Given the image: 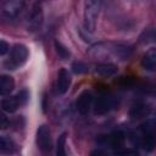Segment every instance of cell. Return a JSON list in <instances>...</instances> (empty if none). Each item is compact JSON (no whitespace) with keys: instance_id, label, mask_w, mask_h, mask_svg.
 <instances>
[{"instance_id":"44dd1931","label":"cell","mask_w":156,"mask_h":156,"mask_svg":"<svg viewBox=\"0 0 156 156\" xmlns=\"http://www.w3.org/2000/svg\"><path fill=\"white\" fill-rule=\"evenodd\" d=\"M9 49H10V46H9L7 41H5V40L0 39V56L5 55V54L9 51Z\"/></svg>"},{"instance_id":"8fae6325","label":"cell","mask_w":156,"mask_h":156,"mask_svg":"<svg viewBox=\"0 0 156 156\" xmlns=\"http://www.w3.org/2000/svg\"><path fill=\"white\" fill-rule=\"evenodd\" d=\"M117 71H118V68L113 63H100V65H96V67H95V72L99 76L105 77V78L115 76L117 73Z\"/></svg>"},{"instance_id":"8992f818","label":"cell","mask_w":156,"mask_h":156,"mask_svg":"<svg viewBox=\"0 0 156 156\" xmlns=\"http://www.w3.org/2000/svg\"><path fill=\"white\" fill-rule=\"evenodd\" d=\"M35 141H37V145H38V147L41 152L46 154L51 150L52 140H51V133H50L49 127H46L45 124H41V126L38 127Z\"/></svg>"},{"instance_id":"9c48e42d","label":"cell","mask_w":156,"mask_h":156,"mask_svg":"<svg viewBox=\"0 0 156 156\" xmlns=\"http://www.w3.org/2000/svg\"><path fill=\"white\" fill-rule=\"evenodd\" d=\"M41 20H43V12L40 4H34L33 9L28 15V28H30L32 30L37 29L41 23Z\"/></svg>"},{"instance_id":"5bb4252c","label":"cell","mask_w":156,"mask_h":156,"mask_svg":"<svg viewBox=\"0 0 156 156\" xmlns=\"http://www.w3.org/2000/svg\"><path fill=\"white\" fill-rule=\"evenodd\" d=\"M15 88V80L11 76H0V95H9Z\"/></svg>"},{"instance_id":"52a82bcc","label":"cell","mask_w":156,"mask_h":156,"mask_svg":"<svg viewBox=\"0 0 156 156\" xmlns=\"http://www.w3.org/2000/svg\"><path fill=\"white\" fill-rule=\"evenodd\" d=\"M91 102H93V94L90 90L85 89L78 95L76 101V108L80 115H87L90 110Z\"/></svg>"},{"instance_id":"4fadbf2b","label":"cell","mask_w":156,"mask_h":156,"mask_svg":"<svg viewBox=\"0 0 156 156\" xmlns=\"http://www.w3.org/2000/svg\"><path fill=\"white\" fill-rule=\"evenodd\" d=\"M141 65L147 71H155L156 69V49H150L141 60Z\"/></svg>"},{"instance_id":"7c38bea8","label":"cell","mask_w":156,"mask_h":156,"mask_svg":"<svg viewBox=\"0 0 156 156\" xmlns=\"http://www.w3.org/2000/svg\"><path fill=\"white\" fill-rule=\"evenodd\" d=\"M23 5H24V4H23L22 1H10V2H6L5 6H4L2 12H4L7 17L13 18V17H16V16L21 12Z\"/></svg>"},{"instance_id":"7a4b0ae2","label":"cell","mask_w":156,"mask_h":156,"mask_svg":"<svg viewBox=\"0 0 156 156\" xmlns=\"http://www.w3.org/2000/svg\"><path fill=\"white\" fill-rule=\"evenodd\" d=\"M28 57V49L23 44H16L11 49V54L9 60L5 62V66L7 69H16L21 65L26 62Z\"/></svg>"},{"instance_id":"ffe728a7","label":"cell","mask_w":156,"mask_h":156,"mask_svg":"<svg viewBox=\"0 0 156 156\" xmlns=\"http://www.w3.org/2000/svg\"><path fill=\"white\" fill-rule=\"evenodd\" d=\"M9 124H10L9 118H7L4 113H1V112H0V130L6 129V128L9 127Z\"/></svg>"},{"instance_id":"7402d4cb","label":"cell","mask_w":156,"mask_h":156,"mask_svg":"<svg viewBox=\"0 0 156 156\" xmlns=\"http://www.w3.org/2000/svg\"><path fill=\"white\" fill-rule=\"evenodd\" d=\"M90 156H107V154L101 149H95L90 152Z\"/></svg>"},{"instance_id":"e0dca14e","label":"cell","mask_w":156,"mask_h":156,"mask_svg":"<svg viewBox=\"0 0 156 156\" xmlns=\"http://www.w3.org/2000/svg\"><path fill=\"white\" fill-rule=\"evenodd\" d=\"M55 49H56V52H57V55H58V57H60L61 60H67V58L71 56L69 50H68L62 43H60L58 40L55 41Z\"/></svg>"},{"instance_id":"9a60e30c","label":"cell","mask_w":156,"mask_h":156,"mask_svg":"<svg viewBox=\"0 0 156 156\" xmlns=\"http://www.w3.org/2000/svg\"><path fill=\"white\" fill-rule=\"evenodd\" d=\"M149 112H150L149 106H146L144 104H136L130 108L129 115L132 118H140V117H144L145 115H147Z\"/></svg>"},{"instance_id":"ba28073f","label":"cell","mask_w":156,"mask_h":156,"mask_svg":"<svg viewBox=\"0 0 156 156\" xmlns=\"http://www.w3.org/2000/svg\"><path fill=\"white\" fill-rule=\"evenodd\" d=\"M71 85V74L66 68H61L57 73V79H56V91L58 94H65L69 89Z\"/></svg>"},{"instance_id":"6da1fadb","label":"cell","mask_w":156,"mask_h":156,"mask_svg":"<svg viewBox=\"0 0 156 156\" xmlns=\"http://www.w3.org/2000/svg\"><path fill=\"white\" fill-rule=\"evenodd\" d=\"M90 54L95 57H115L118 60H128L133 54V48L119 43H100L91 48Z\"/></svg>"},{"instance_id":"ac0fdd59","label":"cell","mask_w":156,"mask_h":156,"mask_svg":"<svg viewBox=\"0 0 156 156\" xmlns=\"http://www.w3.org/2000/svg\"><path fill=\"white\" fill-rule=\"evenodd\" d=\"M72 71L76 74H83L88 72V66L83 61H74L72 63Z\"/></svg>"},{"instance_id":"2e32d148","label":"cell","mask_w":156,"mask_h":156,"mask_svg":"<svg viewBox=\"0 0 156 156\" xmlns=\"http://www.w3.org/2000/svg\"><path fill=\"white\" fill-rule=\"evenodd\" d=\"M124 140H126V135H124V133H122V132H115L113 134H111V135L108 136V143H110V145H111L112 147H115V149L121 147V146L124 144Z\"/></svg>"},{"instance_id":"277c9868","label":"cell","mask_w":156,"mask_h":156,"mask_svg":"<svg viewBox=\"0 0 156 156\" xmlns=\"http://www.w3.org/2000/svg\"><path fill=\"white\" fill-rule=\"evenodd\" d=\"M28 99H29V93L27 90H21L17 95L4 99L1 101V107H2L4 111L12 113V112L17 111L18 107L26 105L27 101H28Z\"/></svg>"},{"instance_id":"5b68a950","label":"cell","mask_w":156,"mask_h":156,"mask_svg":"<svg viewBox=\"0 0 156 156\" xmlns=\"http://www.w3.org/2000/svg\"><path fill=\"white\" fill-rule=\"evenodd\" d=\"M117 106V98L111 93H104L101 94L94 106L95 115H105L113 110Z\"/></svg>"},{"instance_id":"3957f363","label":"cell","mask_w":156,"mask_h":156,"mask_svg":"<svg viewBox=\"0 0 156 156\" xmlns=\"http://www.w3.org/2000/svg\"><path fill=\"white\" fill-rule=\"evenodd\" d=\"M100 1H87L84 5V27L87 32H93L100 10Z\"/></svg>"},{"instance_id":"30bf717a","label":"cell","mask_w":156,"mask_h":156,"mask_svg":"<svg viewBox=\"0 0 156 156\" xmlns=\"http://www.w3.org/2000/svg\"><path fill=\"white\" fill-rule=\"evenodd\" d=\"M16 151V143L6 135H0V155H11Z\"/></svg>"},{"instance_id":"d6986e66","label":"cell","mask_w":156,"mask_h":156,"mask_svg":"<svg viewBox=\"0 0 156 156\" xmlns=\"http://www.w3.org/2000/svg\"><path fill=\"white\" fill-rule=\"evenodd\" d=\"M154 39H155V32H154L152 28L146 29V30L143 33V35L140 37V41H141V43H146V44L154 41Z\"/></svg>"}]
</instances>
